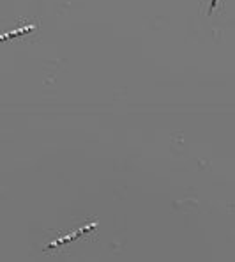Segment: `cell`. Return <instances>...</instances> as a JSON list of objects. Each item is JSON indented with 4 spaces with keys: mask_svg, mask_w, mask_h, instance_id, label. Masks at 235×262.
Segmentation results:
<instances>
[{
    "mask_svg": "<svg viewBox=\"0 0 235 262\" xmlns=\"http://www.w3.org/2000/svg\"><path fill=\"white\" fill-rule=\"evenodd\" d=\"M96 227H98V222H94V223H87L83 229H80V230H76V232H73L71 236H64V237H60V239H55V241H52L48 246H46L44 250H50V248H55V246H59V245H62V243H67V241H73L75 237H80V236H83L85 232H90V230H94Z\"/></svg>",
    "mask_w": 235,
    "mask_h": 262,
    "instance_id": "6da1fadb",
    "label": "cell"
},
{
    "mask_svg": "<svg viewBox=\"0 0 235 262\" xmlns=\"http://www.w3.org/2000/svg\"><path fill=\"white\" fill-rule=\"evenodd\" d=\"M36 29H37L36 25H25V27H20V29L13 30V32L0 34V43H2V41H7V39H13V37H18V36H25V34L32 32V30H36Z\"/></svg>",
    "mask_w": 235,
    "mask_h": 262,
    "instance_id": "7a4b0ae2",
    "label": "cell"
},
{
    "mask_svg": "<svg viewBox=\"0 0 235 262\" xmlns=\"http://www.w3.org/2000/svg\"><path fill=\"white\" fill-rule=\"evenodd\" d=\"M218 2L219 0H213V4H210V11H214V7L218 6Z\"/></svg>",
    "mask_w": 235,
    "mask_h": 262,
    "instance_id": "3957f363",
    "label": "cell"
}]
</instances>
